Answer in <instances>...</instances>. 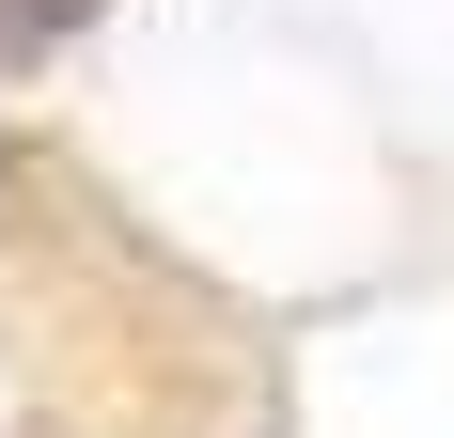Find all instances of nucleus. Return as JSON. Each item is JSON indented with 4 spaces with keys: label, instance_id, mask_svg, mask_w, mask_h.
Instances as JSON below:
<instances>
[{
    "label": "nucleus",
    "instance_id": "obj_2",
    "mask_svg": "<svg viewBox=\"0 0 454 438\" xmlns=\"http://www.w3.org/2000/svg\"><path fill=\"white\" fill-rule=\"evenodd\" d=\"M0 188H16V157H0Z\"/></svg>",
    "mask_w": 454,
    "mask_h": 438
},
{
    "label": "nucleus",
    "instance_id": "obj_1",
    "mask_svg": "<svg viewBox=\"0 0 454 438\" xmlns=\"http://www.w3.org/2000/svg\"><path fill=\"white\" fill-rule=\"evenodd\" d=\"M79 16H94V0H0V63H16V47H63Z\"/></svg>",
    "mask_w": 454,
    "mask_h": 438
}]
</instances>
